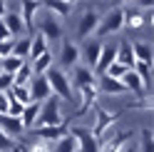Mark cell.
Segmentation results:
<instances>
[{
	"label": "cell",
	"mask_w": 154,
	"mask_h": 152,
	"mask_svg": "<svg viewBox=\"0 0 154 152\" xmlns=\"http://www.w3.org/2000/svg\"><path fill=\"white\" fill-rule=\"evenodd\" d=\"M62 125H65L62 102L52 95V97H47L42 105H40V115H37L32 130H35V127H62Z\"/></svg>",
	"instance_id": "1"
},
{
	"label": "cell",
	"mask_w": 154,
	"mask_h": 152,
	"mask_svg": "<svg viewBox=\"0 0 154 152\" xmlns=\"http://www.w3.org/2000/svg\"><path fill=\"white\" fill-rule=\"evenodd\" d=\"M45 80H47V85H50V92L60 102H70L75 97L72 82H70V78H67V72L62 68H50V70L45 72Z\"/></svg>",
	"instance_id": "2"
},
{
	"label": "cell",
	"mask_w": 154,
	"mask_h": 152,
	"mask_svg": "<svg viewBox=\"0 0 154 152\" xmlns=\"http://www.w3.org/2000/svg\"><path fill=\"white\" fill-rule=\"evenodd\" d=\"M35 33H40L47 43L60 40V37H62V20L42 8V10L37 13V17H35Z\"/></svg>",
	"instance_id": "3"
},
{
	"label": "cell",
	"mask_w": 154,
	"mask_h": 152,
	"mask_svg": "<svg viewBox=\"0 0 154 152\" xmlns=\"http://www.w3.org/2000/svg\"><path fill=\"white\" fill-rule=\"evenodd\" d=\"M119 30H124V17H122V8H114L107 15H100V25H97V33L94 37H109V35H117Z\"/></svg>",
	"instance_id": "4"
},
{
	"label": "cell",
	"mask_w": 154,
	"mask_h": 152,
	"mask_svg": "<svg viewBox=\"0 0 154 152\" xmlns=\"http://www.w3.org/2000/svg\"><path fill=\"white\" fill-rule=\"evenodd\" d=\"M97 25H100V13L92 10V8H85L82 15H80V20H77V37H85V40L94 37Z\"/></svg>",
	"instance_id": "5"
},
{
	"label": "cell",
	"mask_w": 154,
	"mask_h": 152,
	"mask_svg": "<svg viewBox=\"0 0 154 152\" xmlns=\"http://www.w3.org/2000/svg\"><path fill=\"white\" fill-rule=\"evenodd\" d=\"M152 10V8H149ZM122 17H124V27H129V30H139V27L147 25V8H139V5H127L122 8Z\"/></svg>",
	"instance_id": "6"
},
{
	"label": "cell",
	"mask_w": 154,
	"mask_h": 152,
	"mask_svg": "<svg viewBox=\"0 0 154 152\" xmlns=\"http://www.w3.org/2000/svg\"><path fill=\"white\" fill-rule=\"evenodd\" d=\"M100 52H102V40L97 37H90V40H85V45L80 47V60H85L82 68H87L94 72V65L100 60Z\"/></svg>",
	"instance_id": "7"
},
{
	"label": "cell",
	"mask_w": 154,
	"mask_h": 152,
	"mask_svg": "<svg viewBox=\"0 0 154 152\" xmlns=\"http://www.w3.org/2000/svg\"><path fill=\"white\" fill-rule=\"evenodd\" d=\"M27 90H30V100H32V102H45L47 97H52L50 85H47L45 75H32V80H30V85H27Z\"/></svg>",
	"instance_id": "8"
},
{
	"label": "cell",
	"mask_w": 154,
	"mask_h": 152,
	"mask_svg": "<svg viewBox=\"0 0 154 152\" xmlns=\"http://www.w3.org/2000/svg\"><path fill=\"white\" fill-rule=\"evenodd\" d=\"M70 135L77 140V150H80V152H100V142L92 137L90 130L75 127V130H70Z\"/></svg>",
	"instance_id": "9"
},
{
	"label": "cell",
	"mask_w": 154,
	"mask_h": 152,
	"mask_svg": "<svg viewBox=\"0 0 154 152\" xmlns=\"http://www.w3.org/2000/svg\"><path fill=\"white\" fill-rule=\"evenodd\" d=\"M94 117H97V122H94V125H92V137L94 140H102V137H107V127L112 125V122L114 120H117V115H109V112L107 110H102V107H97V112H94Z\"/></svg>",
	"instance_id": "10"
},
{
	"label": "cell",
	"mask_w": 154,
	"mask_h": 152,
	"mask_svg": "<svg viewBox=\"0 0 154 152\" xmlns=\"http://www.w3.org/2000/svg\"><path fill=\"white\" fill-rule=\"evenodd\" d=\"M3 25L8 27V33H10L13 37H20L25 33V25H23V17H20V13H17V8L8 5V10L3 15Z\"/></svg>",
	"instance_id": "11"
},
{
	"label": "cell",
	"mask_w": 154,
	"mask_h": 152,
	"mask_svg": "<svg viewBox=\"0 0 154 152\" xmlns=\"http://www.w3.org/2000/svg\"><path fill=\"white\" fill-rule=\"evenodd\" d=\"M117 60V43H102V52H100V60L94 65V72L104 75V70Z\"/></svg>",
	"instance_id": "12"
},
{
	"label": "cell",
	"mask_w": 154,
	"mask_h": 152,
	"mask_svg": "<svg viewBox=\"0 0 154 152\" xmlns=\"http://www.w3.org/2000/svg\"><path fill=\"white\" fill-rule=\"evenodd\" d=\"M40 10H42V3H30V0L17 8V13H20V17H23V25H25V33L35 30V17H37Z\"/></svg>",
	"instance_id": "13"
},
{
	"label": "cell",
	"mask_w": 154,
	"mask_h": 152,
	"mask_svg": "<svg viewBox=\"0 0 154 152\" xmlns=\"http://www.w3.org/2000/svg\"><path fill=\"white\" fill-rule=\"evenodd\" d=\"M60 62H62V68H77V62H80V45L65 40L60 47Z\"/></svg>",
	"instance_id": "14"
},
{
	"label": "cell",
	"mask_w": 154,
	"mask_h": 152,
	"mask_svg": "<svg viewBox=\"0 0 154 152\" xmlns=\"http://www.w3.org/2000/svg\"><path fill=\"white\" fill-rule=\"evenodd\" d=\"M0 132H3V135H8L10 140H17V137L25 132V127H23V122L17 120V117L0 115Z\"/></svg>",
	"instance_id": "15"
},
{
	"label": "cell",
	"mask_w": 154,
	"mask_h": 152,
	"mask_svg": "<svg viewBox=\"0 0 154 152\" xmlns=\"http://www.w3.org/2000/svg\"><path fill=\"white\" fill-rule=\"evenodd\" d=\"M47 50H50V43H47L40 33H32V35H30V52H27V60H25V62L30 65L32 60H37V58L45 55Z\"/></svg>",
	"instance_id": "16"
},
{
	"label": "cell",
	"mask_w": 154,
	"mask_h": 152,
	"mask_svg": "<svg viewBox=\"0 0 154 152\" xmlns=\"http://www.w3.org/2000/svg\"><path fill=\"white\" fill-rule=\"evenodd\" d=\"M42 8L47 13H52L55 17H70L72 10H75V3H67V0H47V3H42Z\"/></svg>",
	"instance_id": "17"
},
{
	"label": "cell",
	"mask_w": 154,
	"mask_h": 152,
	"mask_svg": "<svg viewBox=\"0 0 154 152\" xmlns=\"http://www.w3.org/2000/svg\"><path fill=\"white\" fill-rule=\"evenodd\" d=\"M97 92H104V95H127L124 85L119 80L107 78V75H100V78H97Z\"/></svg>",
	"instance_id": "18"
},
{
	"label": "cell",
	"mask_w": 154,
	"mask_h": 152,
	"mask_svg": "<svg viewBox=\"0 0 154 152\" xmlns=\"http://www.w3.org/2000/svg\"><path fill=\"white\" fill-rule=\"evenodd\" d=\"M132 52H134V60H137V62H142V65H152V58H154L152 43H147V40L132 43Z\"/></svg>",
	"instance_id": "19"
},
{
	"label": "cell",
	"mask_w": 154,
	"mask_h": 152,
	"mask_svg": "<svg viewBox=\"0 0 154 152\" xmlns=\"http://www.w3.org/2000/svg\"><path fill=\"white\" fill-rule=\"evenodd\" d=\"M114 62L124 65L127 70H134L137 60H134V52H132V43H117V60Z\"/></svg>",
	"instance_id": "20"
},
{
	"label": "cell",
	"mask_w": 154,
	"mask_h": 152,
	"mask_svg": "<svg viewBox=\"0 0 154 152\" xmlns=\"http://www.w3.org/2000/svg\"><path fill=\"white\" fill-rule=\"evenodd\" d=\"M32 132H35L37 140L50 142V140H60V137H65V135H67V125H62V127H35Z\"/></svg>",
	"instance_id": "21"
},
{
	"label": "cell",
	"mask_w": 154,
	"mask_h": 152,
	"mask_svg": "<svg viewBox=\"0 0 154 152\" xmlns=\"http://www.w3.org/2000/svg\"><path fill=\"white\" fill-rule=\"evenodd\" d=\"M119 82L124 85V90H127V92H134V95H144V92H147V90H144V85H142V80L137 78V72H134V70H127Z\"/></svg>",
	"instance_id": "22"
},
{
	"label": "cell",
	"mask_w": 154,
	"mask_h": 152,
	"mask_svg": "<svg viewBox=\"0 0 154 152\" xmlns=\"http://www.w3.org/2000/svg\"><path fill=\"white\" fill-rule=\"evenodd\" d=\"M94 82H97V78H94L92 70L82 68V65H77V68H75V87H87V85H94Z\"/></svg>",
	"instance_id": "23"
},
{
	"label": "cell",
	"mask_w": 154,
	"mask_h": 152,
	"mask_svg": "<svg viewBox=\"0 0 154 152\" xmlns=\"http://www.w3.org/2000/svg\"><path fill=\"white\" fill-rule=\"evenodd\" d=\"M40 105H42V102H30V105L23 110L20 122H23V127H25V130H32V125H35L37 115H40Z\"/></svg>",
	"instance_id": "24"
},
{
	"label": "cell",
	"mask_w": 154,
	"mask_h": 152,
	"mask_svg": "<svg viewBox=\"0 0 154 152\" xmlns=\"http://www.w3.org/2000/svg\"><path fill=\"white\" fill-rule=\"evenodd\" d=\"M50 68H52V50H47L45 55H40L37 60H32V62H30L32 75H45Z\"/></svg>",
	"instance_id": "25"
},
{
	"label": "cell",
	"mask_w": 154,
	"mask_h": 152,
	"mask_svg": "<svg viewBox=\"0 0 154 152\" xmlns=\"http://www.w3.org/2000/svg\"><path fill=\"white\" fill-rule=\"evenodd\" d=\"M23 65H25V60L15 58V55H8V58H3V60H0V72H5V75H10V78H13V75L20 70Z\"/></svg>",
	"instance_id": "26"
},
{
	"label": "cell",
	"mask_w": 154,
	"mask_h": 152,
	"mask_svg": "<svg viewBox=\"0 0 154 152\" xmlns=\"http://www.w3.org/2000/svg\"><path fill=\"white\" fill-rule=\"evenodd\" d=\"M30 80H32V70H30V65L25 62L23 68L13 75V85H15V87H27V85H30Z\"/></svg>",
	"instance_id": "27"
},
{
	"label": "cell",
	"mask_w": 154,
	"mask_h": 152,
	"mask_svg": "<svg viewBox=\"0 0 154 152\" xmlns=\"http://www.w3.org/2000/svg\"><path fill=\"white\" fill-rule=\"evenodd\" d=\"M77 90H80V97H82V110L94 105V100H97V82L87 85V87H77Z\"/></svg>",
	"instance_id": "28"
},
{
	"label": "cell",
	"mask_w": 154,
	"mask_h": 152,
	"mask_svg": "<svg viewBox=\"0 0 154 152\" xmlns=\"http://www.w3.org/2000/svg\"><path fill=\"white\" fill-rule=\"evenodd\" d=\"M55 152H80V150H77V140L70 135V130H67V135H65V137L57 140Z\"/></svg>",
	"instance_id": "29"
},
{
	"label": "cell",
	"mask_w": 154,
	"mask_h": 152,
	"mask_svg": "<svg viewBox=\"0 0 154 152\" xmlns=\"http://www.w3.org/2000/svg\"><path fill=\"white\" fill-rule=\"evenodd\" d=\"M27 52H30V35L13 43V52L10 55H15V58H20V60H27Z\"/></svg>",
	"instance_id": "30"
},
{
	"label": "cell",
	"mask_w": 154,
	"mask_h": 152,
	"mask_svg": "<svg viewBox=\"0 0 154 152\" xmlns=\"http://www.w3.org/2000/svg\"><path fill=\"white\" fill-rule=\"evenodd\" d=\"M8 95H10V100H15V102H20V105H30V90H27V87H15V85H13V87L10 90H8Z\"/></svg>",
	"instance_id": "31"
},
{
	"label": "cell",
	"mask_w": 154,
	"mask_h": 152,
	"mask_svg": "<svg viewBox=\"0 0 154 152\" xmlns=\"http://www.w3.org/2000/svg\"><path fill=\"white\" fill-rule=\"evenodd\" d=\"M124 72H127V68H124V65H119V62H112L109 68L104 70V75H107V78H112V80H122Z\"/></svg>",
	"instance_id": "32"
},
{
	"label": "cell",
	"mask_w": 154,
	"mask_h": 152,
	"mask_svg": "<svg viewBox=\"0 0 154 152\" xmlns=\"http://www.w3.org/2000/svg\"><path fill=\"white\" fill-rule=\"evenodd\" d=\"M139 137H142V140H139V152H154V150H152V130L144 127Z\"/></svg>",
	"instance_id": "33"
},
{
	"label": "cell",
	"mask_w": 154,
	"mask_h": 152,
	"mask_svg": "<svg viewBox=\"0 0 154 152\" xmlns=\"http://www.w3.org/2000/svg\"><path fill=\"white\" fill-rule=\"evenodd\" d=\"M10 97V95H8ZM23 110H25V105H20V102H15V100H10V107H8V117H17L20 120V115H23Z\"/></svg>",
	"instance_id": "34"
},
{
	"label": "cell",
	"mask_w": 154,
	"mask_h": 152,
	"mask_svg": "<svg viewBox=\"0 0 154 152\" xmlns=\"http://www.w3.org/2000/svg\"><path fill=\"white\" fill-rule=\"evenodd\" d=\"M27 152H50V142H42V140H35L27 145Z\"/></svg>",
	"instance_id": "35"
},
{
	"label": "cell",
	"mask_w": 154,
	"mask_h": 152,
	"mask_svg": "<svg viewBox=\"0 0 154 152\" xmlns=\"http://www.w3.org/2000/svg\"><path fill=\"white\" fill-rule=\"evenodd\" d=\"M13 145H15V140H10L8 135H3V132H0V152H10Z\"/></svg>",
	"instance_id": "36"
},
{
	"label": "cell",
	"mask_w": 154,
	"mask_h": 152,
	"mask_svg": "<svg viewBox=\"0 0 154 152\" xmlns=\"http://www.w3.org/2000/svg\"><path fill=\"white\" fill-rule=\"evenodd\" d=\"M10 87H13V78L5 75V72H0V92H8Z\"/></svg>",
	"instance_id": "37"
},
{
	"label": "cell",
	"mask_w": 154,
	"mask_h": 152,
	"mask_svg": "<svg viewBox=\"0 0 154 152\" xmlns=\"http://www.w3.org/2000/svg\"><path fill=\"white\" fill-rule=\"evenodd\" d=\"M13 43H15V40H5V43H0V60L8 58V55L13 52Z\"/></svg>",
	"instance_id": "38"
},
{
	"label": "cell",
	"mask_w": 154,
	"mask_h": 152,
	"mask_svg": "<svg viewBox=\"0 0 154 152\" xmlns=\"http://www.w3.org/2000/svg\"><path fill=\"white\" fill-rule=\"evenodd\" d=\"M8 107H10V97L8 92H0V115H8Z\"/></svg>",
	"instance_id": "39"
},
{
	"label": "cell",
	"mask_w": 154,
	"mask_h": 152,
	"mask_svg": "<svg viewBox=\"0 0 154 152\" xmlns=\"http://www.w3.org/2000/svg\"><path fill=\"white\" fill-rule=\"evenodd\" d=\"M117 152H137V145H132V142H124V145H122Z\"/></svg>",
	"instance_id": "40"
}]
</instances>
